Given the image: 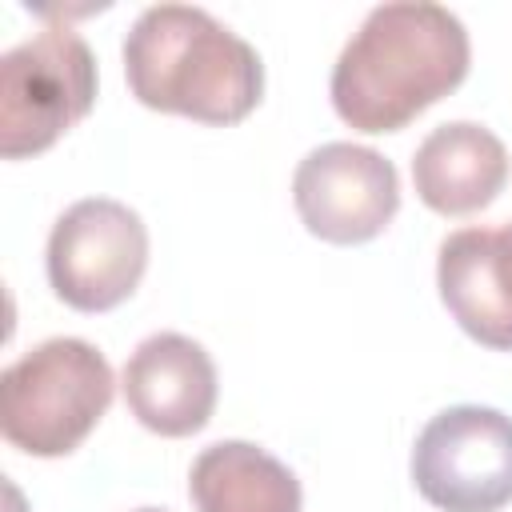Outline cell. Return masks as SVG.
<instances>
[{"label": "cell", "mask_w": 512, "mask_h": 512, "mask_svg": "<svg viewBox=\"0 0 512 512\" xmlns=\"http://www.w3.org/2000/svg\"><path fill=\"white\" fill-rule=\"evenodd\" d=\"M472 64V40L456 12L432 0L376 4L332 64V108L356 132H400L448 96Z\"/></svg>", "instance_id": "cell-1"}, {"label": "cell", "mask_w": 512, "mask_h": 512, "mask_svg": "<svg viewBox=\"0 0 512 512\" xmlns=\"http://www.w3.org/2000/svg\"><path fill=\"white\" fill-rule=\"evenodd\" d=\"M124 76L144 108L240 124L264 96L260 52L196 4H152L124 36Z\"/></svg>", "instance_id": "cell-2"}, {"label": "cell", "mask_w": 512, "mask_h": 512, "mask_svg": "<svg viewBox=\"0 0 512 512\" xmlns=\"http://www.w3.org/2000/svg\"><path fill=\"white\" fill-rule=\"evenodd\" d=\"M112 392V364L96 344L40 340L0 372V432L28 456H68L104 420Z\"/></svg>", "instance_id": "cell-3"}, {"label": "cell", "mask_w": 512, "mask_h": 512, "mask_svg": "<svg viewBox=\"0 0 512 512\" xmlns=\"http://www.w3.org/2000/svg\"><path fill=\"white\" fill-rule=\"evenodd\" d=\"M96 104V56L68 24H48L0 56V156L52 148Z\"/></svg>", "instance_id": "cell-4"}, {"label": "cell", "mask_w": 512, "mask_h": 512, "mask_svg": "<svg viewBox=\"0 0 512 512\" xmlns=\"http://www.w3.org/2000/svg\"><path fill=\"white\" fill-rule=\"evenodd\" d=\"M48 284L76 312L124 304L148 268V228L136 208L112 196L68 204L48 232Z\"/></svg>", "instance_id": "cell-5"}, {"label": "cell", "mask_w": 512, "mask_h": 512, "mask_svg": "<svg viewBox=\"0 0 512 512\" xmlns=\"http://www.w3.org/2000/svg\"><path fill=\"white\" fill-rule=\"evenodd\" d=\"M408 468L416 492L440 512H500L512 504V416L452 404L420 428Z\"/></svg>", "instance_id": "cell-6"}, {"label": "cell", "mask_w": 512, "mask_h": 512, "mask_svg": "<svg viewBox=\"0 0 512 512\" xmlns=\"http://www.w3.org/2000/svg\"><path fill=\"white\" fill-rule=\"evenodd\" d=\"M292 204L312 236L328 244H364L392 224L400 176L376 148L328 140L296 164Z\"/></svg>", "instance_id": "cell-7"}, {"label": "cell", "mask_w": 512, "mask_h": 512, "mask_svg": "<svg viewBox=\"0 0 512 512\" xmlns=\"http://www.w3.org/2000/svg\"><path fill=\"white\" fill-rule=\"evenodd\" d=\"M128 412L156 436H192L216 412V364L208 348L184 332L144 336L120 376Z\"/></svg>", "instance_id": "cell-8"}, {"label": "cell", "mask_w": 512, "mask_h": 512, "mask_svg": "<svg viewBox=\"0 0 512 512\" xmlns=\"http://www.w3.org/2000/svg\"><path fill=\"white\" fill-rule=\"evenodd\" d=\"M436 288L476 344L512 352V224L448 232L436 252Z\"/></svg>", "instance_id": "cell-9"}, {"label": "cell", "mask_w": 512, "mask_h": 512, "mask_svg": "<svg viewBox=\"0 0 512 512\" xmlns=\"http://www.w3.org/2000/svg\"><path fill=\"white\" fill-rule=\"evenodd\" d=\"M508 180L504 140L476 120L436 124L412 152L416 196L440 216H468L488 208Z\"/></svg>", "instance_id": "cell-10"}, {"label": "cell", "mask_w": 512, "mask_h": 512, "mask_svg": "<svg viewBox=\"0 0 512 512\" xmlns=\"http://www.w3.org/2000/svg\"><path fill=\"white\" fill-rule=\"evenodd\" d=\"M196 512H300L296 472L248 440H216L188 468Z\"/></svg>", "instance_id": "cell-11"}, {"label": "cell", "mask_w": 512, "mask_h": 512, "mask_svg": "<svg viewBox=\"0 0 512 512\" xmlns=\"http://www.w3.org/2000/svg\"><path fill=\"white\" fill-rule=\"evenodd\" d=\"M136 512H164V508H136Z\"/></svg>", "instance_id": "cell-12"}]
</instances>
